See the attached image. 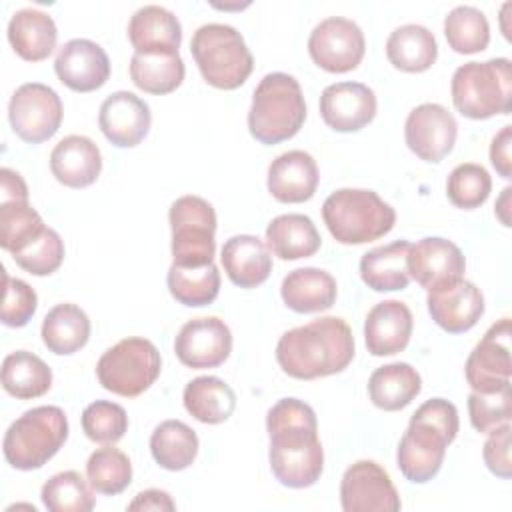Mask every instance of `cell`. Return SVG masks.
I'll return each instance as SVG.
<instances>
[{"instance_id": "1", "label": "cell", "mask_w": 512, "mask_h": 512, "mask_svg": "<svg viewBox=\"0 0 512 512\" xmlns=\"http://www.w3.org/2000/svg\"><path fill=\"white\" fill-rule=\"evenodd\" d=\"M266 430L274 478L288 488L316 484L324 468V450L314 410L298 398H282L268 410Z\"/></svg>"}, {"instance_id": "2", "label": "cell", "mask_w": 512, "mask_h": 512, "mask_svg": "<svg viewBox=\"0 0 512 512\" xmlns=\"http://www.w3.org/2000/svg\"><path fill=\"white\" fill-rule=\"evenodd\" d=\"M354 358V336L346 320L324 316L284 332L276 344L280 368L296 380L342 372Z\"/></svg>"}, {"instance_id": "3", "label": "cell", "mask_w": 512, "mask_h": 512, "mask_svg": "<svg viewBox=\"0 0 512 512\" xmlns=\"http://www.w3.org/2000/svg\"><path fill=\"white\" fill-rule=\"evenodd\" d=\"M458 410L444 398L426 400L408 422L396 450V462L406 480L424 484L432 480L444 462L448 444L458 434Z\"/></svg>"}, {"instance_id": "4", "label": "cell", "mask_w": 512, "mask_h": 512, "mask_svg": "<svg viewBox=\"0 0 512 512\" xmlns=\"http://www.w3.org/2000/svg\"><path fill=\"white\" fill-rule=\"evenodd\" d=\"M306 120V102L298 80L286 72L266 74L252 94L250 134L266 146L296 136Z\"/></svg>"}, {"instance_id": "5", "label": "cell", "mask_w": 512, "mask_h": 512, "mask_svg": "<svg viewBox=\"0 0 512 512\" xmlns=\"http://www.w3.org/2000/svg\"><path fill=\"white\" fill-rule=\"evenodd\" d=\"M322 218L340 244H366L394 228L396 212L374 190L340 188L322 204Z\"/></svg>"}, {"instance_id": "6", "label": "cell", "mask_w": 512, "mask_h": 512, "mask_svg": "<svg viewBox=\"0 0 512 512\" xmlns=\"http://www.w3.org/2000/svg\"><path fill=\"white\" fill-rule=\"evenodd\" d=\"M454 108L472 120H486L512 110V64L508 58L466 62L450 84Z\"/></svg>"}, {"instance_id": "7", "label": "cell", "mask_w": 512, "mask_h": 512, "mask_svg": "<svg viewBox=\"0 0 512 512\" xmlns=\"http://www.w3.org/2000/svg\"><path fill=\"white\" fill-rule=\"evenodd\" d=\"M192 58L202 78L220 90L240 88L254 68V58L242 34L220 22L200 26L190 40Z\"/></svg>"}, {"instance_id": "8", "label": "cell", "mask_w": 512, "mask_h": 512, "mask_svg": "<svg viewBox=\"0 0 512 512\" xmlns=\"http://www.w3.org/2000/svg\"><path fill=\"white\" fill-rule=\"evenodd\" d=\"M68 418L58 406H36L16 418L2 442L6 462L16 470L42 468L66 442Z\"/></svg>"}, {"instance_id": "9", "label": "cell", "mask_w": 512, "mask_h": 512, "mask_svg": "<svg viewBox=\"0 0 512 512\" xmlns=\"http://www.w3.org/2000/svg\"><path fill=\"white\" fill-rule=\"evenodd\" d=\"M160 370L162 358L158 348L138 336L116 342L96 364V376L102 388L124 398H134L148 390L160 376Z\"/></svg>"}, {"instance_id": "10", "label": "cell", "mask_w": 512, "mask_h": 512, "mask_svg": "<svg viewBox=\"0 0 512 512\" xmlns=\"http://www.w3.org/2000/svg\"><path fill=\"white\" fill-rule=\"evenodd\" d=\"M172 230V264L206 266L216 252V212L214 206L194 194L180 196L168 212Z\"/></svg>"}, {"instance_id": "11", "label": "cell", "mask_w": 512, "mask_h": 512, "mask_svg": "<svg viewBox=\"0 0 512 512\" xmlns=\"http://www.w3.org/2000/svg\"><path fill=\"white\" fill-rule=\"evenodd\" d=\"M62 100L42 82L18 86L8 102V120L18 138L28 144H40L52 138L62 122Z\"/></svg>"}, {"instance_id": "12", "label": "cell", "mask_w": 512, "mask_h": 512, "mask_svg": "<svg viewBox=\"0 0 512 512\" xmlns=\"http://www.w3.org/2000/svg\"><path fill=\"white\" fill-rule=\"evenodd\" d=\"M308 52L316 66L326 72L344 74L354 70L366 52L362 28L342 16L324 18L314 26L308 38Z\"/></svg>"}, {"instance_id": "13", "label": "cell", "mask_w": 512, "mask_h": 512, "mask_svg": "<svg viewBox=\"0 0 512 512\" xmlns=\"http://www.w3.org/2000/svg\"><path fill=\"white\" fill-rule=\"evenodd\" d=\"M340 502L344 512H396L402 506L390 474L374 460H358L346 468Z\"/></svg>"}, {"instance_id": "14", "label": "cell", "mask_w": 512, "mask_h": 512, "mask_svg": "<svg viewBox=\"0 0 512 512\" xmlns=\"http://www.w3.org/2000/svg\"><path fill=\"white\" fill-rule=\"evenodd\" d=\"M458 136V124L454 114L436 102H424L416 106L404 124V138L408 148L424 162L444 160Z\"/></svg>"}, {"instance_id": "15", "label": "cell", "mask_w": 512, "mask_h": 512, "mask_svg": "<svg viewBox=\"0 0 512 512\" xmlns=\"http://www.w3.org/2000/svg\"><path fill=\"white\" fill-rule=\"evenodd\" d=\"M464 374L474 392H492L510 384V318H502L488 328L470 352Z\"/></svg>"}, {"instance_id": "16", "label": "cell", "mask_w": 512, "mask_h": 512, "mask_svg": "<svg viewBox=\"0 0 512 512\" xmlns=\"http://www.w3.org/2000/svg\"><path fill=\"white\" fill-rule=\"evenodd\" d=\"M174 352L188 368H216L232 352V332L216 316L192 318L180 328L174 340Z\"/></svg>"}, {"instance_id": "17", "label": "cell", "mask_w": 512, "mask_h": 512, "mask_svg": "<svg viewBox=\"0 0 512 512\" xmlns=\"http://www.w3.org/2000/svg\"><path fill=\"white\" fill-rule=\"evenodd\" d=\"M426 304L432 320L450 334L470 330L484 314V296L480 288L464 278L428 290Z\"/></svg>"}, {"instance_id": "18", "label": "cell", "mask_w": 512, "mask_h": 512, "mask_svg": "<svg viewBox=\"0 0 512 512\" xmlns=\"http://www.w3.org/2000/svg\"><path fill=\"white\" fill-rule=\"evenodd\" d=\"M376 94L362 82H336L320 94V116L336 132H356L376 116Z\"/></svg>"}, {"instance_id": "19", "label": "cell", "mask_w": 512, "mask_h": 512, "mask_svg": "<svg viewBox=\"0 0 512 512\" xmlns=\"http://www.w3.org/2000/svg\"><path fill=\"white\" fill-rule=\"evenodd\" d=\"M58 80L74 92H92L110 78V60L100 44L88 38L68 40L56 54Z\"/></svg>"}, {"instance_id": "20", "label": "cell", "mask_w": 512, "mask_h": 512, "mask_svg": "<svg viewBox=\"0 0 512 512\" xmlns=\"http://www.w3.org/2000/svg\"><path fill=\"white\" fill-rule=\"evenodd\" d=\"M152 124L148 104L128 90L112 92L100 106L98 126L108 142L118 148L138 146Z\"/></svg>"}, {"instance_id": "21", "label": "cell", "mask_w": 512, "mask_h": 512, "mask_svg": "<svg viewBox=\"0 0 512 512\" xmlns=\"http://www.w3.org/2000/svg\"><path fill=\"white\" fill-rule=\"evenodd\" d=\"M406 264L410 278H414L426 292L444 282L462 278L466 270L462 250L452 240L440 236H426L416 244H410Z\"/></svg>"}, {"instance_id": "22", "label": "cell", "mask_w": 512, "mask_h": 512, "mask_svg": "<svg viewBox=\"0 0 512 512\" xmlns=\"http://www.w3.org/2000/svg\"><path fill=\"white\" fill-rule=\"evenodd\" d=\"M318 164L304 150H288L268 166V192L284 204H300L318 188Z\"/></svg>"}, {"instance_id": "23", "label": "cell", "mask_w": 512, "mask_h": 512, "mask_svg": "<svg viewBox=\"0 0 512 512\" xmlns=\"http://www.w3.org/2000/svg\"><path fill=\"white\" fill-rule=\"evenodd\" d=\"M412 312L400 300L378 302L364 320V340L372 356L402 352L412 336Z\"/></svg>"}, {"instance_id": "24", "label": "cell", "mask_w": 512, "mask_h": 512, "mask_svg": "<svg viewBox=\"0 0 512 512\" xmlns=\"http://www.w3.org/2000/svg\"><path fill=\"white\" fill-rule=\"evenodd\" d=\"M50 170L60 184L68 188H86L100 176V148L88 136L70 134L54 146L50 154Z\"/></svg>"}, {"instance_id": "25", "label": "cell", "mask_w": 512, "mask_h": 512, "mask_svg": "<svg viewBox=\"0 0 512 512\" xmlns=\"http://www.w3.org/2000/svg\"><path fill=\"white\" fill-rule=\"evenodd\" d=\"M220 260L226 276L240 288H256L268 280L272 272V256L268 246L252 234H238L224 242Z\"/></svg>"}, {"instance_id": "26", "label": "cell", "mask_w": 512, "mask_h": 512, "mask_svg": "<svg viewBox=\"0 0 512 512\" xmlns=\"http://www.w3.org/2000/svg\"><path fill=\"white\" fill-rule=\"evenodd\" d=\"M128 38L134 52H178L182 26L168 8L148 4L132 14L128 22Z\"/></svg>"}, {"instance_id": "27", "label": "cell", "mask_w": 512, "mask_h": 512, "mask_svg": "<svg viewBox=\"0 0 512 512\" xmlns=\"http://www.w3.org/2000/svg\"><path fill=\"white\" fill-rule=\"evenodd\" d=\"M280 294L290 310L298 314H312L334 306L338 286L330 272L308 266L288 272L282 280Z\"/></svg>"}, {"instance_id": "28", "label": "cell", "mask_w": 512, "mask_h": 512, "mask_svg": "<svg viewBox=\"0 0 512 512\" xmlns=\"http://www.w3.org/2000/svg\"><path fill=\"white\" fill-rule=\"evenodd\" d=\"M8 40L20 58L40 62L56 48L58 30L50 14L38 8H20L8 22Z\"/></svg>"}, {"instance_id": "29", "label": "cell", "mask_w": 512, "mask_h": 512, "mask_svg": "<svg viewBox=\"0 0 512 512\" xmlns=\"http://www.w3.org/2000/svg\"><path fill=\"white\" fill-rule=\"evenodd\" d=\"M408 240H396L368 250L360 260V278L374 292L404 290L410 282L408 274Z\"/></svg>"}, {"instance_id": "30", "label": "cell", "mask_w": 512, "mask_h": 512, "mask_svg": "<svg viewBox=\"0 0 512 512\" xmlns=\"http://www.w3.org/2000/svg\"><path fill=\"white\" fill-rule=\"evenodd\" d=\"M322 244L316 224L306 214L276 216L266 228V246L280 260L314 256Z\"/></svg>"}, {"instance_id": "31", "label": "cell", "mask_w": 512, "mask_h": 512, "mask_svg": "<svg viewBox=\"0 0 512 512\" xmlns=\"http://www.w3.org/2000/svg\"><path fill=\"white\" fill-rule=\"evenodd\" d=\"M422 390V378L408 362H392L372 372L368 394L376 408L394 412L406 408Z\"/></svg>"}, {"instance_id": "32", "label": "cell", "mask_w": 512, "mask_h": 512, "mask_svg": "<svg viewBox=\"0 0 512 512\" xmlns=\"http://www.w3.org/2000/svg\"><path fill=\"white\" fill-rule=\"evenodd\" d=\"M40 334L50 352L58 356L74 354L84 348L90 338V318L76 304H56L44 316Z\"/></svg>"}, {"instance_id": "33", "label": "cell", "mask_w": 512, "mask_h": 512, "mask_svg": "<svg viewBox=\"0 0 512 512\" xmlns=\"http://www.w3.org/2000/svg\"><path fill=\"white\" fill-rule=\"evenodd\" d=\"M386 56L402 72H424L436 62L438 44L426 26L404 24L388 36Z\"/></svg>"}, {"instance_id": "34", "label": "cell", "mask_w": 512, "mask_h": 512, "mask_svg": "<svg viewBox=\"0 0 512 512\" xmlns=\"http://www.w3.org/2000/svg\"><path fill=\"white\" fill-rule=\"evenodd\" d=\"M182 400L188 414L204 424H220L228 420L236 408L234 390L218 376H198L190 380Z\"/></svg>"}, {"instance_id": "35", "label": "cell", "mask_w": 512, "mask_h": 512, "mask_svg": "<svg viewBox=\"0 0 512 512\" xmlns=\"http://www.w3.org/2000/svg\"><path fill=\"white\" fill-rule=\"evenodd\" d=\"M186 68L178 52H134L130 78L148 94H170L184 80Z\"/></svg>"}, {"instance_id": "36", "label": "cell", "mask_w": 512, "mask_h": 512, "mask_svg": "<svg viewBox=\"0 0 512 512\" xmlns=\"http://www.w3.org/2000/svg\"><path fill=\"white\" fill-rule=\"evenodd\" d=\"M52 386L50 366L28 350H16L2 362V388L18 398L32 400L44 396Z\"/></svg>"}, {"instance_id": "37", "label": "cell", "mask_w": 512, "mask_h": 512, "mask_svg": "<svg viewBox=\"0 0 512 512\" xmlns=\"http://www.w3.org/2000/svg\"><path fill=\"white\" fill-rule=\"evenodd\" d=\"M150 452L164 470L178 472L196 460L198 436L182 420H164L150 436Z\"/></svg>"}, {"instance_id": "38", "label": "cell", "mask_w": 512, "mask_h": 512, "mask_svg": "<svg viewBox=\"0 0 512 512\" xmlns=\"http://www.w3.org/2000/svg\"><path fill=\"white\" fill-rule=\"evenodd\" d=\"M166 284L176 302L184 306H208L220 292V272L214 262L206 266L172 264Z\"/></svg>"}, {"instance_id": "39", "label": "cell", "mask_w": 512, "mask_h": 512, "mask_svg": "<svg viewBox=\"0 0 512 512\" xmlns=\"http://www.w3.org/2000/svg\"><path fill=\"white\" fill-rule=\"evenodd\" d=\"M444 36L454 52L476 54L490 44V24L482 10L456 6L444 18Z\"/></svg>"}, {"instance_id": "40", "label": "cell", "mask_w": 512, "mask_h": 512, "mask_svg": "<svg viewBox=\"0 0 512 512\" xmlns=\"http://www.w3.org/2000/svg\"><path fill=\"white\" fill-rule=\"evenodd\" d=\"M86 478L94 492L104 496H114L124 492L132 482L130 458L114 448L104 446L90 454L86 462Z\"/></svg>"}, {"instance_id": "41", "label": "cell", "mask_w": 512, "mask_h": 512, "mask_svg": "<svg viewBox=\"0 0 512 512\" xmlns=\"http://www.w3.org/2000/svg\"><path fill=\"white\" fill-rule=\"evenodd\" d=\"M40 214L28 200L0 202V246L10 254L20 252L44 232Z\"/></svg>"}, {"instance_id": "42", "label": "cell", "mask_w": 512, "mask_h": 512, "mask_svg": "<svg viewBox=\"0 0 512 512\" xmlns=\"http://www.w3.org/2000/svg\"><path fill=\"white\" fill-rule=\"evenodd\" d=\"M40 498L50 512H90L94 508V496L76 470H64L46 480Z\"/></svg>"}, {"instance_id": "43", "label": "cell", "mask_w": 512, "mask_h": 512, "mask_svg": "<svg viewBox=\"0 0 512 512\" xmlns=\"http://www.w3.org/2000/svg\"><path fill=\"white\" fill-rule=\"evenodd\" d=\"M492 190V178L488 170L474 162L458 164L446 180L448 200L462 210H474L482 206Z\"/></svg>"}, {"instance_id": "44", "label": "cell", "mask_w": 512, "mask_h": 512, "mask_svg": "<svg viewBox=\"0 0 512 512\" xmlns=\"http://www.w3.org/2000/svg\"><path fill=\"white\" fill-rule=\"evenodd\" d=\"M84 434L98 444H114L128 430L126 410L110 400H96L82 412Z\"/></svg>"}, {"instance_id": "45", "label": "cell", "mask_w": 512, "mask_h": 512, "mask_svg": "<svg viewBox=\"0 0 512 512\" xmlns=\"http://www.w3.org/2000/svg\"><path fill=\"white\" fill-rule=\"evenodd\" d=\"M12 258L22 270L34 276H48L56 272L64 260V242L56 230L46 226L36 240L12 254Z\"/></svg>"}, {"instance_id": "46", "label": "cell", "mask_w": 512, "mask_h": 512, "mask_svg": "<svg viewBox=\"0 0 512 512\" xmlns=\"http://www.w3.org/2000/svg\"><path fill=\"white\" fill-rule=\"evenodd\" d=\"M468 414L474 430L488 434L492 428L510 422L512 416V388L504 384L492 392H472L468 396Z\"/></svg>"}, {"instance_id": "47", "label": "cell", "mask_w": 512, "mask_h": 512, "mask_svg": "<svg viewBox=\"0 0 512 512\" xmlns=\"http://www.w3.org/2000/svg\"><path fill=\"white\" fill-rule=\"evenodd\" d=\"M4 276V302H2V322L10 328L26 326L36 308L38 296L30 284L20 278H10L6 272Z\"/></svg>"}, {"instance_id": "48", "label": "cell", "mask_w": 512, "mask_h": 512, "mask_svg": "<svg viewBox=\"0 0 512 512\" xmlns=\"http://www.w3.org/2000/svg\"><path fill=\"white\" fill-rule=\"evenodd\" d=\"M510 422H504L488 432V438L482 448L484 464L492 474L498 478L508 480L512 476V462H510Z\"/></svg>"}, {"instance_id": "49", "label": "cell", "mask_w": 512, "mask_h": 512, "mask_svg": "<svg viewBox=\"0 0 512 512\" xmlns=\"http://www.w3.org/2000/svg\"><path fill=\"white\" fill-rule=\"evenodd\" d=\"M510 148H512V126L506 124L494 138L490 144V162L496 168V172L502 178H510L512 176V156H510Z\"/></svg>"}, {"instance_id": "50", "label": "cell", "mask_w": 512, "mask_h": 512, "mask_svg": "<svg viewBox=\"0 0 512 512\" xmlns=\"http://www.w3.org/2000/svg\"><path fill=\"white\" fill-rule=\"evenodd\" d=\"M128 510H168V512H172V510H176V504L168 492L150 488V490L138 492L136 498L128 504Z\"/></svg>"}, {"instance_id": "51", "label": "cell", "mask_w": 512, "mask_h": 512, "mask_svg": "<svg viewBox=\"0 0 512 512\" xmlns=\"http://www.w3.org/2000/svg\"><path fill=\"white\" fill-rule=\"evenodd\" d=\"M28 200V186L22 176L10 168L0 170V202Z\"/></svg>"}, {"instance_id": "52", "label": "cell", "mask_w": 512, "mask_h": 512, "mask_svg": "<svg viewBox=\"0 0 512 512\" xmlns=\"http://www.w3.org/2000/svg\"><path fill=\"white\" fill-rule=\"evenodd\" d=\"M510 192H512V188L506 186V188L502 190L498 202H496V216L500 218V222H502L504 226H510V214H508V212H510Z\"/></svg>"}]
</instances>
